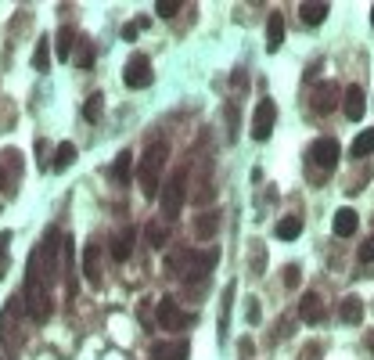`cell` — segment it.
<instances>
[{
	"instance_id": "6da1fadb",
	"label": "cell",
	"mask_w": 374,
	"mask_h": 360,
	"mask_svg": "<svg viewBox=\"0 0 374 360\" xmlns=\"http://www.w3.org/2000/svg\"><path fill=\"white\" fill-rule=\"evenodd\" d=\"M216 259H220V252H216V249H209V252L183 249V252H173L166 259V270H169V274H180L187 285H195V281H205L209 278V270L216 266Z\"/></svg>"
},
{
	"instance_id": "7a4b0ae2",
	"label": "cell",
	"mask_w": 374,
	"mask_h": 360,
	"mask_svg": "<svg viewBox=\"0 0 374 360\" xmlns=\"http://www.w3.org/2000/svg\"><path fill=\"white\" fill-rule=\"evenodd\" d=\"M166 159H169V144H166V141H155L148 152H144L141 169H137V184H141V195H144V198L159 195V173H162Z\"/></svg>"
},
{
	"instance_id": "3957f363",
	"label": "cell",
	"mask_w": 374,
	"mask_h": 360,
	"mask_svg": "<svg viewBox=\"0 0 374 360\" xmlns=\"http://www.w3.org/2000/svg\"><path fill=\"white\" fill-rule=\"evenodd\" d=\"M183 195H187V169L180 166L169 180H166V188H162V220H176L180 217V209H183Z\"/></svg>"
},
{
	"instance_id": "277c9868",
	"label": "cell",
	"mask_w": 374,
	"mask_h": 360,
	"mask_svg": "<svg viewBox=\"0 0 374 360\" xmlns=\"http://www.w3.org/2000/svg\"><path fill=\"white\" fill-rule=\"evenodd\" d=\"M22 310H25V303H22V295H15L11 303H8V310L0 314V342H4L11 353L22 346Z\"/></svg>"
},
{
	"instance_id": "5b68a950",
	"label": "cell",
	"mask_w": 374,
	"mask_h": 360,
	"mask_svg": "<svg viewBox=\"0 0 374 360\" xmlns=\"http://www.w3.org/2000/svg\"><path fill=\"white\" fill-rule=\"evenodd\" d=\"M151 79H155V72H151L148 54H134L130 62H127V69H122V83H127L130 90H144Z\"/></svg>"
},
{
	"instance_id": "8992f818",
	"label": "cell",
	"mask_w": 374,
	"mask_h": 360,
	"mask_svg": "<svg viewBox=\"0 0 374 360\" xmlns=\"http://www.w3.org/2000/svg\"><path fill=\"white\" fill-rule=\"evenodd\" d=\"M273 123H277V105L270 98H263L256 105V112H252V137L256 141H266L273 134Z\"/></svg>"
},
{
	"instance_id": "52a82bcc",
	"label": "cell",
	"mask_w": 374,
	"mask_h": 360,
	"mask_svg": "<svg viewBox=\"0 0 374 360\" xmlns=\"http://www.w3.org/2000/svg\"><path fill=\"white\" fill-rule=\"evenodd\" d=\"M338 155H342V148H338L335 137H321V141H314V148H309V159H314L321 169H335Z\"/></svg>"
},
{
	"instance_id": "ba28073f",
	"label": "cell",
	"mask_w": 374,
	"mask_h": 360,
	"mask_svg": "<svg viewBox=\"0 0 374 360\" xmlns=\"http://www.w3.org/2000/svg\"><path fill=\"white\" fill-rule=\"evenodd\" d=\"M187 324H191V317L176 307V299H162L159 303V328H166V332H180V328H187Z\"/></svg>"
},
{
	"instance_id": "9c48e42d",
	"label": "cell",
	"mask_w": 374,
	"mask_h": 360,
	"mask_svg": "<svg viewBox=\"0 0 374 360\" xmlns=\"http://www.w3.org/2000/svg\"><path fill=\"white\" fill-rule=\"evenodd\" d=\"M342 112H346V119H353V123H360L363 112H367V98H363V86H346L342 90Z\"/></svg>"
},
{
	"instance_id": "30bf717a",
	"label": "cell",
	"mask_w": 374,
	"mask_h": 360,
	"mask_svg": "<svg viewBox=\"0 0 374 360\" xmlns=\"http://www.w3.org/2000/svg\"><path fill=\"white\" fill-rule=\"evenodd\" d=\"M299 317H302L306 324H321V321H324V299H321L317 292H306V295L299 299Z\"/></svg>"
},
{
	"instance_id": "8fae6325",
	"label": "cell",
	"mask_w": 374,
	"mask_h": 360,
	"mask_svg": "<svg viewBox=\"0 0 374 360\" xmlns=\"http://www.w3.org/2000/svg\"><path fill=\"white\" fill-rule=\"evenodd\" d=\"M18 173H22V155H18L15 148H11V152H4V155H0V191H4L8 184H15V180H18Z\"/></svg>"
},
{
	"instance_id": "7c38bea8",
	"label": "cell",
	"mask_w": 374,
	"mask_h": 360,
	"mask_svg": "<svg viewBox=\"0 0 374 360\" xmlns=\"http://www.w3.org/2000/svg\"><path fill=\"white\" fill-rule=\"evenodd\" d=\"M335 105H338V83L328 79V83H321V86L314 90V112L324 115V112H331Z\"/></svg>"
},
{
	"instance_id": "4fadbf2b",
	"label": "cell",
	"mask_w": 374,
	"mask_h": 360,
	"mask_svg": "<svg viewBox=\"0 0 374 360\" xmlns=\"http://www.w3.org/2000/svg\"><path fill=\"white\" fill-rule=\"evenodd\" d=\"M187 353H191V346H187L183 339L180 342H155L151 346V360H187Z\"/></svg>"
},
{
	"instance_id": "5bb4252c",
	"label": "cell",
	"mask_w": 374,
	"mask_h": 360,
	"mask_svg": "<svg viewBox=\"0 0 374 360\" xmlns=\"http://www.w3.org/2000/svg\"><path fill=\"white\" fill-rule=\"evenodd\" d=\"M331 227H335V234L338 238H349V234H356V227H360V217H356V209H338L335 213V220H331Z\"/></svg>"
},
{
	"instance_id": "9a60e30c",
	"label": "cell",
	"mask_w": 374,
	"mask_h": 360,
	"mask_svg": "<svg viewBox=\"0 0 374 360\" xmlns=\"http://www.w3.org/2000/svg\"><path fill=\"white\" fill-rule=\"evenodd\" d=\"M83 274H86V281L90 285H101V249L98 245H86V252H83Z\"/></svg>"
},
{
	"instance_id": "2e32d148",
	"label": "cell",
	"mask_w": 374,
	"mask_h": 360,
	"mask_svg": "<svg viewBox=\"0 0 374 360\" xmlns=\"http://www.w3.org/2000/svg\"><path fill=\"white\" fill-rule=\"evenodd\" d=\"M280 44H285V18H280L277 11L266 18V51L270 54H277L280 51Z\"/></svg>"
},
{
	"instance_id": "e0dca14e",
	"label": "cell",
	"mask_w": 374,
	"mask_h": 360,
	"mask_svg": "<svg viewBox=\"0 0 374 360\" xmlns=\"http://www.w3.org/2000/svg\"><path fill=\"white\" fill-rule=\"evenodd\" d=\"M338 321H346V324H360L363 321V299L360 295H346L338 303Z\"/></svg>"
},
{
	"instance_id": "ac0fdd59",
	"label": "cell",
	"mask_w": 374,
	"mask_h": 360,
	"mask_svg": "<svg viewBox=\"0 0 374 360\" xmlns=\"http://www.w3.org/2000/svg\"><path fill=\"white\" fill-rule=\"evenodd\" d=\"M134 238H137V227H127L122 234H115L112 238V259H130V252H134Z\"/></svg>"
},
{
	"instance_id": "d6986e66",
	"label": "cell",
	"mask_w": 374,
	"mask_h": 360,
	"mask_svg": "<svg viewBox=\"0 0 374 360\" xmlns=\"http://www.w3.org/2000/svg\"><path fill=\"white\" fill-rule=\"evenodd\" d=\"M72 47H76V29L61 25V29H58V37H54V51H58L61 62H69V58H72Z\"/></svg>"
},
{
	"instance_id": "ffe728a7",
	"label": "cell",
	"mask_w": 374,
	"mask_h": 360,
	"mask_svg": "<svg viewBox=\"0 0 374 360\" xmlns=\"http://www.w3.org/2000/svg\"><path fill=\"white\" fill-rule=\"evenodd\" d=\"M328 11H331V4L317 0V4H302V8H299V18H302V25H321V22L328 18Z\"/></svg>"
},
{
	"instance_id": "44dd1931",
	"label": "cell",
	"mask_w": 374,
	"mask_h": 360,
	"mask_svg": "<svg viewBox=\"0 0 374 360\" xmlns=\"http://www.w3.org/2000/svg\"><path fill=\"white\" fill-rule=\"evenodd\" d=\"M273 234L280 238V242H295V238L302 234V217H285V220H277Z\"/></svg>"
},
{
	"instance_id": "7402d4cb",
	"label": "cell",
	"mask_w": 374,
	"mask_h": 360,
	"mask_svg": "<svg viewBox=\"0 0 374 360\" xmlns=\"http://www.w3.org/2000/svg\"><path fill=\"white\" fill-rule=\"evenodd\" d=\"M130 169H134V152H119V159L112 162V176L119 180V184H127V180H130Z\"/></svg>"
},
{
	"instance_id": "603a6c76",
	"label": "cell",
	"mask_w": 374,
	"mask_h": 360,
	"mask_svg": "<svg viewBox=\"0 0 374 360\" xmlns=\"http://www.w3.org/2000/svg\"><path fill=\"white\" fill-rule=\"evenodd\" d=\"M76 162V144L72 141H61L58 152H54V169H69Z\"/></svg>"
},
{
	"instance_id": "cb8c5ba5",
	"label": "cell",
	"mask_w": 374,
	"mask_h": 360,
	"mask_svg": "<svg viewBox=\"0 0 374 360\" xmlns=\"http://www.w3.org/2000/svg\"><path fill=\"white\" fill-rule=\"evenodd\" d=\"M374 152V130H363L356 141H353V148H349V155L353 159H367Z\"/></svg>"
},
{
	"instance_id": "d4e9b609",
	"label": "cell",
	"mask_w": 374,
	"mask_h": 360,
	"mask_svg": "<svg viewBox=\"0 0 374 360\" xmlns=\"http://www.w3.org/2000/svg\"><path fill=\"white\" fill-rule=\"evenodd\" d=\"M33 69L37 72H47L51 69V40H37V51H33Z\"/></svg>"
},
{
	"instance_id": "484cf974",
	"label": "cell",
	"mask_w": 374,
	"mask_h": 360,
	"mask_svg": "<svg viewBox=\"0 0 374 360\" xmlns=\"http://www.w3.org/2000/svg\"><path fill=\"white\" fill-rule=\"evenodd\" d=\"M231 299H234V281L224 292V307H220V339L227 335V324H231Z\"/></svg>"
},
{
	"instance_id": "4316f807",
	"label": "cell",
	"mask_w": 374,
	"mask_h": 360,
	"mask_svg": "<svg viewBox=\"0 0 374 360\" xmlns=\"http://www.w3.org/2000/svg\"><path fill=\"white\" fill-rule=\"evenodd\" d=\"M166 242H169V231H166L162 224H148V245L166 249Z\"/></svg>"
},
{
	"instance_id": "83f0119b",
	"label": "cell",
	"mask_w": 374,
	"mask_h": 360,
	"mask_svg": "<svg viewBox=\"0 0 374 360\" xmlns=\"http://www.w3.org/2000/svg\"><path fill=\"white\" fill-rule=\"evenodd\" d=\"M216 224H220V217H216V213H205V217L195 220V234H198V238H212Z\"/></svg>"
},
{
	"instance_id": "f1b7e54d",
	"label": "cell",
	"mask_w": 374,
	"mask_h": 360,
	"mask_svg": "<svg viewBox=\"0 0 374 360\" xmlns=\"http://www.w3.org/2000/svg\"><path fill=\"white\" fill-rule=\"evenodd\" d=\"M101 108H105V98H101V94H90V101L83 105V115L94 123V119H101Z\"/></svg>"
},
{
	"instance_id": "f546056e",
	"label": "cell",
	"mask_w": 374,
	"mask_h": 360,
	"mask_svg": "<svg viewBox=\"0 0 374 360\" xmlns=\"http://www.w3.org/2000/svg\"><path fill=\"white\" fill-rule=\"evenodd\" d=\"M155 11H159V18H173V15L180 11V0H159V4H155Z\"/></svg>"
},
{
	"instance_id": "4dcf8cb0",
	"label": "cell",
	"mask_w": 374,
	"mask_h": 360,
	"mask_svg": "<svg viewBox=\"0 0 374 360\" xmlns=\"http://www.w3.org/2000/svg\"><path fill=\"white\" fill-rule=\"evenodd\" d=\"M356 256H360V263H370V259H374V234L367 238V242H360Z\"/></svg>"
},
{
	"instance_id": "1f68e13d",
	"label": "cell",
	"mask_w": 374,
	"mask_h": 360,
	"mask_svg": "<svg viewBox=\"0 0 374 360\" xmlns=\"http://www.w3.org/2000/svg\"><path fill=\"white\" fill-rule=\"evenodd\" d=\"M321 353H324V346H321V342H309V346H302L299 360H321Z\"/></svg>"
},
{
	"instance_id": "d6a6232c",
	"label": "cell",
	"mask_w": 374,
	"mask_h": 360,
	"mask_svg": "<svg viewBox=\"0 0 374 360\" xmlns=\"http://www.w3.org/2000/svg\"><path fill=\"white\" fill-rule=\"evenodd\" d=\"M141 25H144V18H137V22H130V25H122V40H137Z\"/></svg>"
},
{
	"instance_id": "836d02e7",
	"label": "cell",
	"mask_w": 374,
	"mask_h": 360,
	"mask_svg": "<svg viewBox=\"0 0 374 360\" xmlns=\"http://www.w3.org/2000/svg\"><path fill=\"white\" fill-rule=\"evenodd\" d=\"M90 62H94V47L83 44V51H79V69H90Z\"/></svg>"
},
{
	"instance_id": "e575fe53",
	"label": "cell",
	"mask_w": 374,
	"mask_h": 360,
	"mask_svg": "<svg viewBox=\"0 0 374 360\" xmlns=\"http://www.w3.org/2000/svg\"><path fill=\"white\" fill-rule=\"evenodd\" d=\"M285 285H288V288H295V285H299V266H295V263H292V266H285Z\"/></svg>"
},
{
	"instance_id": "d590c367",
	"label": "cell",
	"mask_w": 374,
	"mask_h": 360,
	"mask_svg": "<svg viewBox=\"0 0 374 360\" xmlns=\"http://www.w3.org/2000/svg\"><path fill=\"white\" fill-rule=\"evenodd\" d=\"M8 245H11V234L0 231V256H8Z\"/></svg>"
},
{
	"instance_id": "8d00e7d4",
	"label": "cell",
	"mask_w": 374,
	"mask_h": 360,
	"mask_svg": "<svg viewBox=\"0 0 374 360\" xmlns=\"http://www.w3.org/2000/svg\"><path fill=\"white\" fill-rule=\"evenodd\" d=\"M248 321H252V324L259 321V307H256V303H248Z\"/></svg>"
},
{
	"instance_id": "74e56055",
	"label": "cell",
	"mask_w": 374,
	"mask_h": 360,
	"mask_svg": "<svg viewBox=\"0 0 374 360\" xmlns=\"http://www.w3.org/2000/svg\"><path fill=\"white\" fill-rule=\"evenodd\" d=\"M367 349L374 353V328H370V332H367Z\"/></svg>"
},
{
	"instance_id": "f35d334b",
	"label": "cell",
	"mask_w": 374,
	"mask_h": 360,
	"mask_svg": "<svg viewBox=\"0 0 374 360\" xmlns=\"http://www.w3.org/2000/svg\"><path fill=\"white\" fill-rule=\"evenodd\" d=\"M370 25H374V8H370Z\"/></svg>"
}]
</instances>
